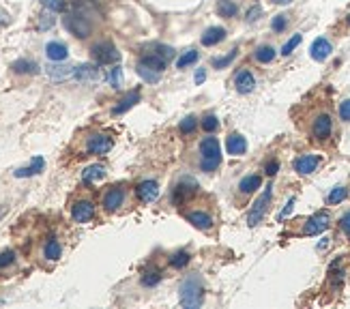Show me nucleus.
Returning a JSON list of instances; mask_svg holds the SVG:
<instances>
[{"label": "nucleus", "instance_id": "obj_26", "mask_svg": "<svg viewBox=\"0 0 350 309\" xmlns=\"http://www.w3.org/2000/svg\"><path fill=\"white\" fill-rule=\"evenodd\" d=\"M43 256L48 258L50 262H56L58 258L62 256V247H60V243H58V238H54V236L48 238V243H45V247H43Z\"/></svg>", "mask_w": 350, "mask_h": 309}, {"label": "nucleus", "instance_id": "obj_16", "mask_svg": "<svg viewBox=\"0 0 350 309\" xmlns=\"http://www.w3.org/2000/svg\"><path fill=\"white\" fill-rule=\"evenodd\" d=\"M234 86H236V90L241 95H247V93H251V90L256 88V77L251 75V71L241 69L236 73V77H234Z\"/></svg>", "mask_w": 350, "mask_h": 309}, {"label": "nucleus", "instance_id": "obj_39", "mask_svg": "<svg viewBox=\"0 0 350 309\" xmlns=\"http://www.w3.org/2000/svg\"><path fill=\"white\" fill-rule=\"evenodd\" d=\"M43 6L52 13H62L67 9V0H43Z\"/></svg>", "mask_w": 350, "mask_h": 309}, {"label": "nucleus", "instance_id": "obj_6", "mask_svg": "<svg viewBox=\"0 0 350 309\" xmlns=\"http://www.w3.org/2000/svg\"><path fill=\"white\" fill-rule=\"evenodd\" d=\"M114 140L108 133H93L86 138V153L88 154H106L112 151Z\"/></svg>", "mask_w": 350, "mask_h": 309}, {"label": "nucleus", "instance_id": "obj_20", "mask_svg": "<svg viewBox=\"0 0 350 309\" xmlns=\"http://www.w3.org/2000/svg\"><path fill=\"white\" fill-rule=\"evenodd\" d=\"M262 187V176H258V174H247V176L241 178V183H238V191L243 193V196H249V193L258 191Z\"/></svg>", "mask_w": 350, "mask_h": 309}, {"label": "nucleus", "instance_id": "obj_19", "mask_svg": "<svg viewBox=\"0 0 350 309\" xmlns=\"http://www.w3.org/2000/svg\"><path fill=\"white\" fill-rule=\"evenodd\" d=\"M45 54H48L50 60L62 62L64 58L69 56V52H67V45H64V43H60V41H50L48 45H45Z\"/></svg>", "mask_w": 350, "mask_h": 309}, {"label": "nucleus", "instance_id": "obj_44", "mask_svg": "<svg viewBox=\"0 0 350 309\" xmlns=\"http://www.w3.org/2000/svg\"><path fill=\"white\" fill-rule=\"evenodd\" d=\"M340 118L344 122H350V99H344L340 103Z\"/></svg>", "mask_w": 350, "mask_h": 309}, {"label": "nucleus", "instance_id": "obj_28", "mask_svg": "<svg viewBox=\"0 0 350 309\" xmlns=\"http://www.w3.org/2000/svg\"><path fill=\"white\" fill-rule=\"evenodd\" d=\"M140 62H144L146 67H151L153 71H157V73H161V71H164V69L168 67V60H164V58L157 56V54H155V52H153V54H146V56L142 58Z\"/></svg>", "mask_w": 350, "mask_h": 309}, {"label": "nucleus", "instance_id": "obj_36", "mask_svg": "<svg viewBox=\"0 0 350 309\" xmlns=\"http://www.w3.org/2000/svg\"><path fill=\"white\" fill-rule=\"evenodd\" d=\"M189 260H191V256L187 254V251H176V254L170 258V264H172L174 268H183V266L189 264Z\"/></svg>", "mask_w": 350, "mask_h": 309}, {"label": "nucleus", "instance_id": "obj_54", "mask_svg": "<svg viewBox=\"0 0 350 309\" xmlns=\"http://www.w3.org/2000/svg\"><path fill=\"white\" fill-rule=\"evenodd\" d=\"M273 2H275V4H290L292 0H273Z\"/></svg>", "mask_w": 350, "mask_h": 309}, {"label": "nucleus", "instance_id": "obj_35", "mask_svg": "<svg viewBox=\"0 0 350 309\" xmlns=\"http://www.w3.org/2000/svg\"><path fill=\"white\" fill-rule=\"evenodd\" d=\"M236 54H238V50L234 48V50H230L228 54L222 56V58H213V67H217V69H226V67H228V64H230V62L236 58Z\"/></svg>", "mask_w": 350, "mask_h": 309}, {"label": "nucleus", "instance_id": "obj_48", "mask_svg": "<svg viewBox=\"0 0 350 309\" xmlns=\"http://www.w3.org/2000/svg\"><path fill=\"white\" fill-rule=\"evenodd\" d=\"M292 208H294V198H290V200H288V204L284 206V210L280 212V217H277V219H280V221H284V219H286V217L290 215V212H292Z\"/></svg>", "mask_w": 350, "mask_h": 309}, {"label": "nucleus", "instance_id": "obj_46", "mask_svg": "<svg viewBox=\"0 0 350 309\" xmlns=\"http://www.w3.org/2000/svg\"><path fill=\"white\" fill-rule=\"evenodd\" d=\"M286 24H288V19H286V15H275V19H273V30L275 32H282V30H286Z\"/></svg>", "mask_w": 350, "mask_h": 309}, {"label": "nucleus", "instance_id": "obj_27", "mask_svg": "<svg viewBox=\"0 0 350 309\" xmlns=\"http://www.w3.org/2000/svg\"><path fill=\"white\" fill-rule=\"evenodd\" d=\"M215 11H217V15H219V17L230 19V17H234V15H236V11H238V9H236L234 0H217Z\"/></svg>", "mask_w": 350, "mask_h": 309}, {"label": "nucleus", "instance_id": "obj_4", "mask_svg": "<svg viewBox=\"0 0 350 309\" xmlns=\"http://www.w3.org/2000/svg\"><path fill=\"white\" fill-rule=\"evenodd\" d=\"M90 54H93L97 64H114V62L120 60V52L116 50V45L110 43V41L95 43L93 48H90Z\"/></svg>", "mask_w": 350, "mask_h": 309}, {"label": "nucleus", "instance_id": "obj_15", "mask_svg": "<svg viewBox=\"0 0 350 309\" xmlns=\"http://www.w3.org/2000/svg\"><path fill=\"white\" fill-rule=\"evenodd\" d=\"M318 163H320L318 154H301V157L294 161V170L299 172V174H303V176H307V174L316 172Z\"/></svg>", "mask_w": 350, "mask_h": 309}, {"label": "nucleus", "instance_id": "obj_29", "mask_svg": "<svg viewBox=\"0 0 350 309\" xmlns=\"http://www.w3.org/2000/svg\"><path fill=\"white\" fill-rule=\"evenodd\" d=\"M11 69L15 71V73H39L37 62L26 60V58H19V60H15V62L11 64Z\"/></svg>", "mask_w": 350, "mask_h": 309}, {"label": "nucleus", "instance_id": "obj_10", "mask_svg": "<svg viewBox=\"0 0 350 309\" xmlns=\"http://www.w3.org/2000/svg\"><path fill=\"white\" fill-rule=\"evenodd\" d=\"M71 217L77 223H86L95 217V204L90 200H77V202L71 206Z\"/></svg>", "mask_w": 350, "mask_h": 309}, {"label": "nucleus", "instance_id": "obj_53", "mask_svg": "<svg viewBox=\"0 0 350 309\" xmlns=\"http://www.w3.org/2000/svg\"><path fill=\"white\" fill-rule=\"evenodd\" d=\"M329 247V238H322V243H318V251H325Z\"/></svg>", "mask_w": 350, "mask_h": 309}, {"label": "nucleus", "instance_id": "obj_25", "mask_svg": "<svg viewBox=\"0 0 350 309\" xmlns=\"http://www.w3.org/2000/svg\"><path fill=\"white\" fill-rule=\"evenodd\" d=\"M135 103H140V90H133V93H129L127 97H122V99L118 101V105H114L112 112L114 114H125L127 109H131Z\"/></svg>", "mask_w": 350, "mask_h": 309}, {"label": "nucleus", "instance_id": "obj_23", "mask_svg": "<svg viewBox=\"0 0 350 309\" xmlns=\"http://www.w3.org/2000/svg\"><path fill=\"white\" fill-rule=\"evenodd\" d=\"M45 71H48V75L56 82L73 77V67H67V64H50V67H45Z\"/></svg>", "mask_w": 350, "mask_h": 309}, {"label": "nucleus", "instance_id": "obj_49", "mask_svg": "<svg viewBox=\"0 0 350 309\" xmlns=\"http://www.w3.org/2000/svg\"><path fill=\"white\" fill-rule=\"evenodd\" d=\"M340 228H342V232H346V234L350 236V210L340 219Z\"/></svg>", "mask_w": 350, "mask_h": 309}, {"label": "nucleus", "instance_id": "obj_24", "mask_svg": "<svg viewBox=\"0 0 350 309\" xmlns=\"http://www.w3.org/2000/svg\"><path fill=\"white\" fill-rule=\"evenodd\" d=\"M101 178H106V167L99 165V163L88 165L86 170L82 172V180H84L86 185H95L97 180H101Z\"/></svg>", "mask_w": 350, "mask_h": 309}, {"label": "nucleus", "instance_id": "obj_41", "mask_svg": "<svg viewBox=\"0 0 350 309\" xmlns=\"http://www.w3.org/2000/svg\"><path fill=\"white\" fill-rule=\"evenodd\" d=\"M155 50H157V52H155V54L161 56V58H164V60H168V62H170L172 58H174V50L170 48V45H157V48H155Z\"/></svg>", "mask_w": 350, "mask_h": 309}, {"label": "nucleus", "instance_id": "obj_43", "mask_svg": "<svg viewBox=\"0 0 350 309\" xmlns=\"http://www.w3.org/2000/svg\"><path fill=\"white\" fill-rule=\"evenodd\" d=\"M13 260H15V251H11V249H6L0 254V268H4V266H9V264H13Z\"/></svg>", "mask_w": 350, "mask_h": 309}, {"label": "nucleus", "instance_id": "obj_2", "mask_svg": "<svg viewBox=\"0 0 350 309\" xmlns=\"http://www.w3.org/2000/svg\"><path fill=\"white\" fill-rule=\"evenodd\" d=\"M178 299H180V305L183 307H200L204 301V288H202V281H200L198 275H191L180 283V290H178Z\"/></svg>", "mask_w": 350, "mask_h": 309}, {"label": "nucleus", "instance_id": "obj_45", "mask_svg": "<svg viewBox=\"0 0 350 309\" xmlns=\"http://www.w3.org/2000/svg\"><path fill=\"white\" fill-rule=\"evenodd\" d=\"M52 26H54V17H52V11H50V13H43L41 19H39V28H41V30H48V28H52Z\"/></svg>", "mask_w": 350, "mask_h": 309}, {"label": "nucleus", "instance_id": "obj_22", "mask_svg": "<svg viewBox=\"0 0 350 309\" xmlns=\"http://www.w3.org/2000/svg\"><path fill=\"white\" fill-rule=\"evenodd\" d=\"M226 39V28H222V26H213V28H209L202 35V45H206V48H213V45L222 43Z\"/></svg>", "mask_w": 350, "mask_h": 309}, {"label": "nucleus", "instance_id": "obj_7", "mask_svg": "<svg viewBox=\"0 0 350 309\" xmlns=\"http://www.w3.org/2000/svg\"><path fill=\"white\" fill-rule=\"evenodd\" d=\"M329 225H331V217H329V212H316V215H312L305 221V225H303V234L305 236H316L320 234V232H325Z\"/></svg>", "mask_w": 350, "mask_h": 309}, {"label": "nucleus", "instance_id": "obj_30", "mask_svg": "<svg viewBox=\"0 0 350 309\" xmlns=\"http://www.w3.org/2000/svg\"><path fill=\"white\" fill-rule=\"evenodd\" d=\"M254 58L262 64H269V62L275 60V50L271 48V45H260V48L254 52Z\"/></svg>", "mask_w": 350, "mask_h": 309}, {"label": "nucleus", "instance_id": "obj_33", "mask_svg": "<svg viewBox=\"0 0 350 309\" xmlns=\"http://www.w3.org/2000/svg\"><path fill=\"white\" fill-rule=\"evenodd\" d=\"M346 196H348L346 187L338 185V187H333V189H331V193H329V198H327V202L329 204H340V202H344V200H346Z\"/></svg>", "mask_w": 350, "mask_h": 309}, {"label": "nucleus", "instance_id": "obj_40", "mask_svg": "<svg viewBox=\"0 0 350 309\" xmlns=\"http://www.w3.org/2000/svg\"><path fill=\"white\" fill-rule=\"evenodd\" d=\"M301 39H303L301 35H294L292 39H288V41L284 43V48H282V54H284V56H290V54H292V50L301 43Z\"/></svg>", "mask_w": 350, "mask_h": 309}, {"label": "nucleus", "instance_id": "obj_37", "mask_svg": "<svg viewBox=\"0 0 350 309\" xmlns=\"http://www.w3.org/2000/svg\"><path fill=\"white\" fill-rule=\"evenodd\" d=\"M196 127H198L196 116H187V118H183V120H180V125H178V129H180V133H183V135L193 133V131H196Z\"/></svg>", "mask_w": 350, "mask_h": 309}, {"label": "nucleus", "instance_id": "obj_9", "mask_svg": "<svg viewBox=\"0 0 350 309\" xmlns=\"http://www.w3.org/2000/svg\"><path fill=\"white\" fill-rule=\"evenodd\" d=\"M103 208L108 212H114L118 210L122 204H125V189H120V187H110V189L103 193V200H101Z\"/></svg>", "mask_w": 350, "mask_h": 309}, {"label": "nucleus", "instance_id": "obj_42", "mask_svg": "<svg viewBox=\"0 0 350 309\" xmlns=\"http://www.w3.org/2000/svg\"><path fill=\"white\" fill-rule=\"evenodd\" d=\"M108 80H110V84H112L114 88H118V86H120V80H122V71H120V67H114L112 71H110Z\"/></svg>", "mask_w": 350, "mask_h": 309}, {"label": "nucleus", "instance_id": "obj_47", "mask_svg": "<svg viewBox=\"0 0 350 309\" xmlns=\"http://www.w3.org/2000/svg\"><path fill=\"white\" fill-rule=\"evenodd\" d=\"M277 170H280V161H277V159L267 161V165H264V172H267V176H275Z\"/></svg>", "mask_w": 350, "mask_h": 309}, {"label": "nucleus", "instance_id": "obj_3", "mask_svg": "<svg viewBox=\"0 0 350 309\" xmlns=\"http://www.w3.org/2000/svg\"><path fill=\"white\" fill-rule=\"evenodd\" d=\"M62 26L67 28L73 37H80V39H86L90 32H93V24L90 19L84 15L82 11H73V13H67L62 17Z\"/></svg>", "mask_w": 350, "mask_h": 309}, {"label": "nucleus", "instance_id": "obj_14", "mask_svg": "<svg viewBox=\"0 0 350 309\" xmlns=\"http://www.w3.org/2000/svg\"><path fill=\"white\" fill-rule=\"evenodd\" d=\"M226 151L232 157H241V154L247 153V140L241 133H230L228 140H226Z\"/></svg>", "mask_w": 350, "mask_h": 309}, {"label": "nucleus", "instance_id": "obj_12", "mask_svg": "<svg viewBox=\"0 0 350 309\" xmlns=\"http://www.w3.org/2000/svg\"><path fill=\"white\" fill-rule=\"evenodd\" d=\"M135 193H138L142 204H151L159 196V185L155 183V180H142L138 185V189H135Z\"/></svg>", "mask_w": 350, "mask_h": 309}, {"label": "nucleus", "instance_id": "obj_31", "mask_svg": "<svg viewBox=\"0 0 350 309\" xmlns=\"http://www.w3.org/2000/svg\"><path fill=\"white\" fill-rule=\"evenodd\" d=\"M135 71H138V75H140L144 82H148V84H157V82H159V75H161V73H157V71H153L151 67H146L144 62H138V67H135Z\"/></svg>", "mask_w": 350, "mask_h": 309}, {"label": "nucleus", "instance_id": "obj_1", "mask_svg": "<svg viewBox=\"0 0 350 309\" xmlns=\"http://www.w3.org/2000/svg\"><path fill=\"white\" fill-rule=\"evenodd\" d=\"M222 163V146L219 140L209 135L200 142V170L202 172H215Z\"/></svg>", "mask_w": 350, "mask_h": 309}, {"label": "nucleus", "instance_id": "obj_17", "mask_svg": "<svg viewBox=\"0 0 350 309\" xmlns=\"http://www.w3.org/2000/svg\"><path fill=\"white\" fill-rule=\"evenodd\" d=\"M331 52H333V48H331V43H329L325 37H318L312 43V48H309V54H312V58H314V60H318V62L327 60V58L331 56Z\"/></svg>", "mask_w": 350, "mask_h": 309}, {"label": "nucleus", "instance_id": "obj_21", "mask_svg": "<svg viewBox=\"0 0 350 309\" xmlns=\"http://www.w3.org/2000/svg\"><path fill=\"white\" fill-rule=\"evenodd\" d=\"M45 167V159L43 157H35L30 161L26 167H19V170H15V178H28V176H35V174H39Z\"/></svg>", "mask_w": 350, "mask_h": 309}, {"label": "nucleus", "instance_id": "obj_5", "mask_svg": "<svg viewBox=\"0 0 350 309\" xmlns=\"http://www.w3.org/2000/svg\"><path fill=\"white\" fill-rule=\"evenodd\" d=\"M271 198H273V187H267V189L262 191V196L256 200L254 206H251V210H249V217H247V223L249 225H258L262 221V217H264V212H267V206L271 202Z\"/></svg>", "mask_w": 350, "mask_h": 309}, {"label": "nucleus", "instance_id": "obj_32", "mask_svg": "<svg viewBox=\"0 0 350 309\" xmlns=\"http://www.w3.org/2000/svg\"><path fill=\"white\" fill-rule=\"evenodd\" d=\"M198 58H200L198 50H187V52H183V56L176 60V67L178 69H187V67H191V64H196Z\"/></svg>", "mask_w": 350, "mask_h": 309}, {"label": "nucleus", "instance_id": "obj_52", "mask_svg": "<svg viewBox=\"0 0 350 309\" xmlns=\"http://www.w3.org/2000/svg\"><path fill=\"white\" fill-rule=\"evenodd\" d=\"M193 80H196V84H202V82L206 80V71H204V69H198V71H196V77H193Z\"/></svg>", "mask_w": 350, "mask_h": 309}, {"label": "nucleus", "instance_id": "obj_51", "mask_svg": "<svg viewBox=\"0 0 350 309\" xmlns=\"http://www.w3.org/2000/svg\"><path fill=\"white\" fill-rule=\"evenodd\" d=\"M6 24H9V13L0 9V30H2V28H4Z\"/></svg>", "mask_w": 350, "mask_h": 309}, {"label": "nucleus", "instance_id": "obj_38", "mask_svg": "<svg viewBox=\"0 0 350 309\" xmlns=\"http://www.w3.org/2000/svg\"><path fill=\"white\" fill-rule=\"evenodd\" d=\"M200 127H202L206 133H213V131H215V129L219 127L217 116H215V114H206L204 118H202V122H200Z\"/></svg>", "mask_w": 350, "mask_h": 309}, {"label": "nucleus", "instance_id": "obj_11", "mask_svg": "<svg viewBox=\"0 0 350 309\" xmlns=\"http://www.w3.org/2000/svg\"><path fill=\"white\" fill-rule=\"evenodd\" d=\"M331 129H333V120L329 114H318L314 118V125H312V135L318 142H325L329 135H331Z\"/></svg>", "mask_w": 350, "mask_h": 309}, {"label": "nucleus", "instance_id": "obj_8", "mask_svg": "<svg viewBox=\"0 0 350 309\" xmlns=\"http://www.w3.org/2000/svg\"><path fill=\"white\" fill-rule=\"evenodd\" d=\"M198 191V183L193 180L191 176H183L176 183V187L172 189V202L174 204H180V202H185L189 196H193V193Z\"/></svg>", "mask_w": 350, "mask_h": 309}, {"label": "nucleus", "instance_id": "obj_34", "mask_svg": "<svg viewBox=\"0 0 350 309\" xmlns=\"http://www.w3.org/2000/svg\"><path fill=\"white\" fill-rule=\"evenodd\" d=\"M159 281H161V273L157 268H151V270H146V273L142 275V286H146V288L157 286Z\"/></svg>", "mask_w": 350, "mask_h": 309}, {"label": "nucleus", "instance_id": "obj_18", "mask_svg": "<svg viewBox=\"0 0 350 309\" xmlns=\"http://www.w3.org/2000/svg\"><path fill=\"white\" fill-rule=\"evenodd\" d=\"M73 77L77 82H97L99 80V69L95 64H80V67H73Z\"/></svg>", "mask_w": 350, "mask_h": 309}, {"label": "nucleus", "instance_id": "obj_50", "mask_svg": "<svg viewBox=\"0 0 350 309\" xmlns=\"http://www.w3.org/2000/svg\"><path fill=\"white\" fill-rule=\"evenodd\" d=\"M260 13H262V9H260L258 4H254V6H251V9L247 11V22H254V19H258V15H260Z\"/></svg>", "mask_w": 350, "mask_h": 309}, {"label": "nucleus", "instance_id": "obj_55", "mask_svg": "<svg viewBox=\"0 0 350 309\" xmlns=\"http://www.w3.org/2000/svg\"><path fill=\"white\" fill-rule=\"evenodd\" d=\"M348 24H350V15H348Z\"/></svg>", "mask_w": 350, "mask_h": 309}, {"label": "nucleus", "instance_id": "obj_13", "mask_svg": "<svg viewBox=\"0 0 350 309\" xmlns=\"http://www.w3.org/2000/svg\"><path fill=\"white\" fill-rule=\"evenodd\" d=\"M185 217H187V221H189L193 228H198L202 232H209L213 228V223H215V221H213V217L206 210H189Z\"/></svg>", "mask_w": 350, "mask_h": 309}]
</instances>
